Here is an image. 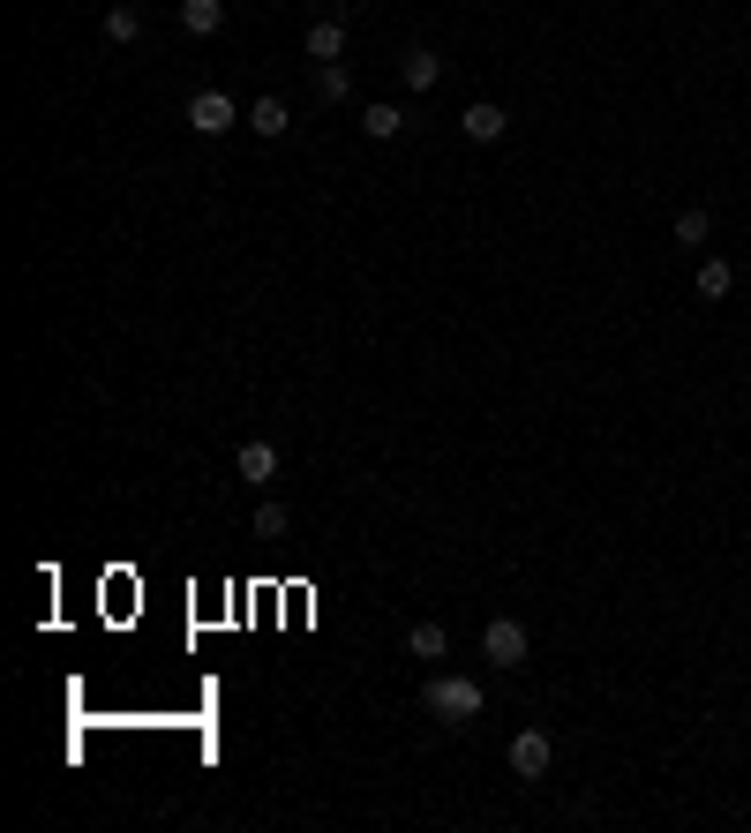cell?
<instances>
[{
	"label": "cell",
	"mask_w": 751,
	"mask_h": 833,
	"mask_svg": "<svg viewBox=\"0 0 751 833\" xmlns=\"http://www.w3.org/2000/svg\"><path fill=\"white\" fill-rule=\"evenodd\" d=\"M421 706L436 713V721H444V728H466V721H474V713L489 706V691H481V683H474V676H451V668H436V676H428V683H421Z\"/></svg>",
	"instance_id": "cell-1"
},
{
	"label": "cell",
	"mask_w": 751,
	"mask_h": 833,
	"mask_svg": "<svg viewBox=\"0 0 751 833\" xmlns=\"http://www.w3.org/2000/svg\"><path fill=\"white\" fill-rule=\"evenodd\" d=\"M481 661L526 668V624H519V616H489V631H481Z\"/></svg>",
	"instance_id": "cell-2"
},
{
	"label": "cell",
	"mask_w": 751,
	"mask_h": 833,
	"mask_svg": "<svg viewBox=\"0 0 751 833\" xmlns=\"http://www.w3.org/2000/svg\"><path fill=\"white\" fill-rule=\"evenodd\" d=\"M503 758H511V774H519V781H542L548 766H556V744H548L542 728H519V736H511V750H503Z\"/></svg>",
	"instance_id": "cell-3"
},
{
	"label": "cell",
	"mask_w": 751,
	"mask_h": 833,
	"mask_svg": "<svg viewBox=\"0 0 751 833\" xmlns=\"http://www.w3.org/2000/svg\"><path fill=\"white\" fill-rule=\"evenodd\" d=\"M233 121H249V113H241L226 90H196V98H188V128H196V135H226Z\"/></svg>",
	"instance_id": "cell-4"
},
{
	"label": "cell",
	"mask_w": 751,
	"mask_h": 833,
	"mask_svg": "<svg viewBox=\"0 0 751 833\" xmlns=\"http://www.w3.org/2000/svg\"><path fill=\"white\" fill-rule=\"evenodd\" d=\"M459 128H466V143H497L503 128H511V113H503L497 98H474V106L459 113Z\"/></svg>",
	"instance_id": "cell-5"
},
{
	"label": "cell",
	"mask_w": 751,
	"mask_h": 833,
	"mask_svg": "<svg viewBox=\"0 0 751 833\" xmlns=\"http://www.w3.org/2000/svg\"><path fill=\"white\" fill-rule=\"evenodd\" d=\"M181 31L188 39H218L226 31V0H181Z\"/></svg>",
	"instance_id": "cell-6"
},
{
	"label": "cell",
	"mask_w": 751,
	"mask_h": 833,
	"mask_svg": "<svg viewBox=\"0 0 751 833\" xmlns=\"http://www.w3.org/2000/svg\"><path fill=\"white\" fill-rule=\"evenodd\" d=\"M406 654H414V661H444V654H451V631L436 624V616H421V624L406 631Z\"/></svg>",
	"instance_id": "cell-7"
},
{
	"label": "cell",
	"mask_w": 751,
	"mask_h": 833,
	"mask_svg": "<svg viewBox=\"0 0 751 833\" xmlns=\"http://www.w3.org/2000/svg\"><path fill=\"white\" fill-rule=\"evenodd\" d=\"M338 53H346V23H338V15H324V23H308V61H316V68H331Z\"/></svg>",
	"instance_id": "cell-8"
},
{
	"label": "cell",
	"mask_w": 751,
	"mask_h": 833,
	"mask_svg": "<svg viewBox=\"0 0 751 833\" xmlns=\"http://www.w3.org/2000/svg\"><path fill=\"white\" fill-rule=\"evenodd\" d=\"M399 76H406V90H436V76H444V53H428V45H414V53L399 61Z\"/></svg>",
	"instance_id": "cell-9"
},
{
	"label": "cell",
	"mask_w": 751,
	"mask_h": 833,
	"mask_svg": "<svg viewBox=\"0 0 751 833\" xmlns=\"http://www.w3.org/2000/svg\"><path fill=\"white\" fill-rule=\"evenodd\" d=\"M692 286H699V300H729V293H737V263H721V255H707Z\"/></svg>",
	"instance_id": "cell-10"
},
{
	"label": "cell",
	"mask_w": 751,
	"mask_h": 833,
	"mask_svg": "<svg viewBox=\"0 0 751 833\" xmlns=\"http://www.w3.org/2000/svg\"><path fill=\"white\" fill-rule=\"evenodd\" d=\"M249 128L263 135V143H279L293 121H286V106H279V98H255V106H249Z\"/></svg>",
	"instance_id": "cell-11"
},
{
	"label": "cell",
	"mask_w": 751,
	"mask_h": 833,
	"mask_svg": "<svg viewBox=\"0 0 751 833\" xmlns=\"http://www.w3.org/2000/svg\"><path fill=\"white\" fill-rule=\"evenodd\" d=\"M135 39H143V8H128V0L106 8V45H135Z\"/></svg>",
	"instance_id": "cell-12"
},
{
	"label": "cell",
	"mask_w": 751,
	"mask_h": 833,
	"mask_svg": "<svg viewBox=\"0 0 751 833\" xmlns=\"http://www.w3.org/2000/svg\"><path fill=\"white\" fill-rule=\"evenodd\" d=\"M707 241H714V218H707V210H699V204L676 210V249H707Z\"/></svg>",
	"instance_id": "cell-13"
},
{
	"label": "cell",
	"mask_w": 751,
	"mask_h": 833,
	"mask_svg": "<svg viewBox=\"0 0 751 833\" xmlns=\"http://www.w3.org/2000/svg\"><path fill=\"white\" fill-rule=\"evenodd\" d=\"M399 128H406V113H399V106H361V135H375V143H391Z\"/></svg>",
	"instance_id": "cell-14"
},
{
	"label": "cell",
	"mask_w": 751,
	"mask_h": 833,
	"mask_svg": "<svg viewBox=\"0 0 751 833\" xmlns=\"http://www.w3.org/2000/svg\"><path fill=\"white\" fill-rule=\"evenodd\" d=\"M279 459H271V443H241V481H271Z\"/></svg>",
	"instance_id": "cell-15"
},
{
	"label": "cell",
	"mask_w": 751,
	"mask_h": 833,
	"mask_svg": "<svg viewBox=\"0 0 751 833\" xmlns=\"http://www.w3.org/2000/svg\"><path fill=\"white\" fill-rule=\"evenodd\" d=\"M346 90H353V76H346V68H316V98H324V106H338V98H346Z\"/></svg>",
	"instance_id": "cell-16"
},
{
	"label": "cell",
	"mask_w": 751,
	"mask_h": 833,
	"mask_svg": "<svg viewBox=\"0 0 751 833\" xmlns=\"http://www.w3.org/2000/svg\"><path fill=\"white\" fill-rule=\"evenodd\" d=\"M255 534H263V541H279V534H286V511H279V503H263V511H255Z\"/></svg>",
	"instance_id": "cell-17"
}]
</instances>
